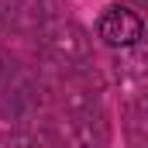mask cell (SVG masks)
Masks as SVG:
<instances>
[{"label": "cell", "mask_w": 148, "mask_h": 148, "mask_svg": "<svg viewBox=\"0 0 148 148\" xmlns=\"http://www.w3.org/2000/svg\"><path fill=\"white\" fill-rule=\"evenodd\" d=\"M97 35L103 38L110 48H131V45H138V38L145 35V24H141V17H138L131 7L114 3V7H107V10L100 14Z\"/></svg>", "instance_id": "cell-1"}]
</instances>
